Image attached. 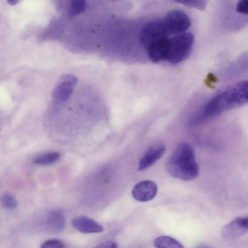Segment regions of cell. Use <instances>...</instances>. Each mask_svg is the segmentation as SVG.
Returning a JSON list of instances; mask_svg holds the SVG:
<instances>
[{"label":"cell","mask_w":248,"mask_h":248,"mask_svg":"<svg viewBox=\"0 0 248 248\" xmlns=\"http://www.w3.org/2000/svg\"><path fill=\"white\" fill-rule=\"evenodd\" d=\"M163 20L169 35H178L184 33L191 24L189 16L183 11L178 10L169 12Z\"/></svg>","instance_id":"4"},{"label":"cell","mask_w":248,"mask_h":248,"mask_svg":"<svg viewBox=\"0 0 248 248\" xmlns=\"http://www.w3.org/2000/svg\"><path fill=\"white\" fill-rule=\"evenodd\" d=\"M59 152H52L34 158L33 162L39 165H47L56 162L60 158Z\"/></svg>","instance_id":"14"},{"label":"cell","mask_w":248,"mask_h":248,"mask_svg":"<svg viewBox=\"0 0 248 248\" xmlns=\"http://www.w3.org/2000/svg\"><path fill=\"white\" fill-rule=\"evenodd\" d=\"M7 0L8 2L11 5L16 4L18 1V0Z\"/></svg>","instance_id":"21"},{"label":"cell","mask_w":248,"mask_h":248,"mask_svg":"<svg viewBox=\"0 0 248 248\" xmlns=\"http://www.w3.org/2000/svg\"><path fill=\"white\" fill-rule=\"evenodd\" d=\"M145 49L152 62H168L170 49V38L168 35L163 36L152 43Z\"/></svg>","instance_id":"6"},{"label":"cell","mask_w":248,"mask_h":248,"mask_svg":"<svg viewBox=\"0 0 248 248\" xmlns=\"http://www.w3.org/2000/svg\"><path fill=\"white\" fill-rule=\"evenodd\" d=\"M248 232V217H237L226 225L221 230L222 237L227 240L235 239Z\"/></svg>","instance_id":"8"},{"label":"cell","mask_w":248,"mask_h":248,"mask_svg":"<svg viewBox=\"0 0 248 248\" xmlns=\"http://www.w3.org/2000/svg\"><path fill=\"white\" fill-rule=\"evenodd\" d=\"M166 169L171 176L184 181L197 178L199 169L193 148L186 143H180L168 158Z\"/></svg>","instance_id":"2"},{"label":"cell","mask_w":248,"mask_h":248,"mask_svg":"<svg viewBox=\"0 0 248 248\" xmlns=\"http://www.w3.org/2000/svg\"><path fill=\"white\" fill-rule=\"evenodd\" d=\"M236 11L241 14L248 15V0H241L236 6Z\"/></svg>","instance_id":"19"},{"label":"cell","mask_w":248,"mask_h":248,"mask_svg":"<svg viewBox=\"0 0 248 248\" xmlns=\"http://www.w3.org/2000/svg\"><path fill=\"white\" fill-rule=\"evenodd\" d=\"M178 3L186 6L202 10L205 7L206 0H173Z\"/></svg>","instance_id":"17"},{"label":"cell","mask_w":248,"mask_h":248,"mask_svg":"<svg viewBox=\"0 0 248 248\" xmlns=\"http://www.w3.org/2000/svg\"><path fill=\"white\" fill-rule=\"evenodd\" d=\"M85 7V0H71L69 15L71 16H76L83 12Z\"/></svg>","instance_id":"15"},{"label":"cell","mask_w":248,"mask_h":248,"mask_svg":"<svg viewBox=\"0 0 248 248\" xmlns=\"http://www.w3.org/2000/svg\"><path fill=\"white\" fill-rule=\"evenodd\" d=\"M71 224L76 230L83 233H100L104 231L101 225L85 216L73 218Z\"/></svg>","instance_id":"10"},{"label":"cell","mask_w":248,"mask_h":248,"mask_svg":"<svg viewBox=\"0 0 248 248\" xmlns=\"http://www.w3.org/2000/svg\"><path fill=\"white\" fill-rule=\"evenodd\" d=\"M41 248H64L63 242L58 239H49L42 243Z\"/></svg>","instance_id":"18"},{"label":"cell","mask_w":248,"mask_h":248,"mask_svg":"<svg viewBox=\"0 0 248 248\" xmlns=\"http://www.w3.org/2000/svg\"><path fill=\"white\" fill-rule=\"evenodd\" d=\"M248 103V80L232 84L212 98L192 118L191 125L202 124L220 114Z\"/></svg>","instance_id":"1"},{"label":"cell","mask_w":248,"mask_h":248,"mask_svg":"<svg viewBox=\"0 0 248 248\" xmlns=\"http://www.w3.org/2000/svg\"><path fill=\"white\" fill-rule=\"evenodd\" d=\"M1 202L2 205L8 209L14 210L18 206V202L16 198L9 193L3 194L1 198Z\"/></svg>","instance_id":"16"},{"label":"cell","mask_w":248,"mask_h":248,"mask_svg":"<svg viewBox=\"0 0 248 248\" xmlns=\"http://www.w3.org/2000/svg\"><path fill=\"white\" fill-rule=\"evenodd\" d=\"M154 245L158 248H183L184 246L176 239L169 236H160L154 241Z\"/></svg>","instance_id":"13"},{"label":"cell","mask_w":248,"mask_h":248,"mask_svg":"<svg viewBox=\"0 0 248 248\" xmlns=\"http://www.w3.org/2000/svg\"><path fill=\"white\" fill-rule=\"evenodd\" d=\"M78 82L76 77L71 75L62 76L52 92V98L58 103L64 102L71 95Z\"/></svg>","instance_id":"7"},{"label":"cell","mask_w":248,"mask_h":248,"mask_svg":"<svg viewBox=\"0 0 248 248\" xmlns=\"http://www.w3.org/2000/svg\"><path fill=\"white\" fill-rule=\"evenodd\" d=\"M46 224L51 231L56 232H61L64 229L65 225L64 216L60 210L51 211L47 214Z\"/></svg>","instance_id":"12"},{"label":"cell","mask_w":248,"mask_h":248,"mask_svg":"<svg viewBox=\"0 0 248 248\" xmlns=\"http://www.w3.org/2000/svg\"><path fill=\"white\" fill-rule=\"evenodd\" d=\"M165 150V146L162 144L154 146L149 148L140 161L139 170H143L152 166L163 156Z\"/></svg>","instance_id":"11"},{"label":"cell","mask_w":248,"mask_h":248,"mask_svg":"<svg viewBox=\"0 0 248 248\" xmlns=\"http://www.w3.org/2000/svg\"><path fill=\"white\" fill-rule=\"evenodd\" d=\"M157 192V186L153 181L143 180L137 183L132 189L134 198L140 202H147L154 198Z\"/></svg>","instance_id":"9"},{"label":"cell","mask_w":248,"mask_h":248,"mask_svg":"<svg viewBox=\"0 0 248 248\" xmlns=\"http://www.w3.org/2000/svg\"><path fill=\"white\" fill-rule=\"evenodd\" d=\"M194 40L193 34L188 32L170 38V49L168 62L176 64L186 60L191 53Z\"/></svg>","instance_id":"3"},{"label":"cell","mask_w":248,"mask_h":248,"mask_svg":"<svg viewBox=\"0 0 248 248\" xmlns=\"http://www.w3.org/2000/svg\"><path fill=\"white\" fill-rule=\"evenodd\" d=\"M169 35L163 19L156 20L147 23L142 28L139 40L141 46L146 48L156 40Z\"/></svg>","instance_id":"5"},{"label":"cell","mask_w":248,"mask_h":248,"mask_svg":"<svg viewBox=\"0 0 248 248\" xmlns=\"http://www.w3.org/2000/svg\"><path fill=\"white\" fill-rule=\"evenodd\" d=\"M96 248H116L118 247L117 244L113 241H106L98 244Z\"/></svg>","instance_id":"20"}]
</instances>
